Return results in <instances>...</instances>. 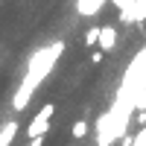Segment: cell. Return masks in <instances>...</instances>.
<instances>
[{
  "mask_svg": "<svg viewBox=\"0 0 146 146\" xmlns=\"http://www.w3.org/2000/svg\"><path fill=\"white\" fill-rule=\"evenodd\" d=\"M105 6V0H76V12L82 18H94L100 15V9Z\"/></svg>",
  "mask_w": 146,
  "mask_h": 146,
  "instance_id": "4",
  "label": "cell"
},
{
  "mask_svg": "<svg viewBox=\"0 0 146 146\" xmlns=\"http://www.w3.org/2000/svg\"><path fill=\"white\" fill-rule=\"evenodd\" d=\"M102 56H105V50H96V53L91 56V64H100V62H102Z\"/></svg>",
  "mask_w": 146,
  "mask_h": 146,
  "instance_id": "12",
  "label": "cell"
},
{
  "mask_svg": "<svg viewBox=\"0 0 146 146\" xmlns=\"http://www.w3.org/2000/svg\"><path fill=\"white\" fill-rule=\"evenodd\" d=\"M100 29L102 27H91L88 32H85V47H96L100 44Z\"/></svg>",
  "mask_w": 146,
  "mask_h": 146,
  "instance_id": "8",
  "label": "cell"
},
{
  "mask_svg": "<svg viewBox=\"0 0 146 146\" xmlns=\"http://www.w3.org/2000/svg\"><path fill=\"white\" fill-rule=\"evenodd\" d=\"M131 146H146V126L137 131V135L135 137H131Z\"/></svg>",
  "mask_w": 146,
  "mask_h": 146,
  "instance_id": "10",
  "label": "cell"
},
{
  "mask_svg": "<svg viewBox=\"0 0 146 146\" xmlns=\"http://www.w3.org/2000/svg\"><path fill=\"white\" fill-rule=\"evenodd\" d=\"M135 111H146V79H143L140 91H137V96H135Z\"/></svg>",
  "mask_w": 146,
  "mask_h": 146,
  "instance_id": "9",
  "label": "cell"
},
{
  "mask_svg": "<svg viewBox=\"0 0 146 146\" xmlns=\"http://www.w3.org/2000/svg\"><path fill=\"white\" fill-rule=\"evenodd\" d=\"M70 135L76 137V140L88 137V120H76V123H73V129H70Z\"/></svg>",
  "mask_w": 146,
  "mask_h": 146,
  "instance_id": "7",
  "label": "cell"
},
{
  "mask_svg": "<svg viewBox=\"0 0 146 146\" xmlns=\"http://www.w3.org/2000/svg\"><path fill=\"white\" fill-rule=\"evenodd\" d=\"M120 21H126V23H143L146 21V0H131V3L120 12Z\"/></svg>",
  "mask_w": 146,
  "mask_h": 146,
  "instance_id": "3",
  "label": "cell"
},
{
  "mask_svg": "<svg viewBox=\"0 0 146 146\" xmlns=\"http://www.w3.org/2000/svg\"><path fill=\"white\" fill-rule=\"evenodd\" d=\"M53 114H56V105L53 102H47L38 114L32 117V123L27 126V137H38V135H47L50 131V120H53Z\"/></svg>",
  "mask_w": 146,
  "mask_h": 146,
  "instance_id": "2",
  "label": "cell"
},
{
  "mask_svg": "<svg viewBox=\"0 0 146 146\" xmlns=\"http://www.w3.org/2000/svg\"><path fill=\"white\" fill-rule=\"evenodd\" d=\"M15 135H18V123H15V120H9V123L0 129V146H12Z\"/></svg>",
  "mask_w": 146,
  "mask_h": 146,
  "instance_id": "6",
  "label": "cell"
},
{
  "mask_svg": "<svg viewBox=\"0 0 146 146\" xmlns=\"http://www.w3.org/2000/svg\"><path fill=\"white\" fill-rule=\"evenodd\" d=\"M44 143H47V135H38V137H29L27 146H44Z\"/></svg>",
  "mask_w": 146,
  "mask_h": 146,
  "instance_id": "11",
  "label": "cell"
},
{
  "mask_svg": "<svg viewBox=\"0 0 146 146\" xmlns=\"http://www.w3.org/2000/svg\"><path fill=\"white\" fill-rule=\"evenodd\" d=\"M62 53H64V41H53V44L38 47V50L29 56L27 70H23V79H21V85H18L15 96H12V108H15V111H23V108L29 105L32 94L38 91V85L53 73V67H56V62H58V56H62Z\"/></svg>",
  "mask_w": 146,
  "mask_h": 146,
  "instance_id": "1",
  "label": "cell"
},
{
  "mask_svg": "<svg viewBox=\"0 0 146 146\" xmlns=\"http://www.w3.org/2000/svg\"><path fill=\"white\" fill-rule=\"evenodd\" d=\"M114 47H117V29H114V27H102V29H100V50L111 53Z\"/></svg>",
  "mask_w": 146,
  "mask_h": 146,
  "instance_id": "5",
  "label": "cell"
}]
</instances>
